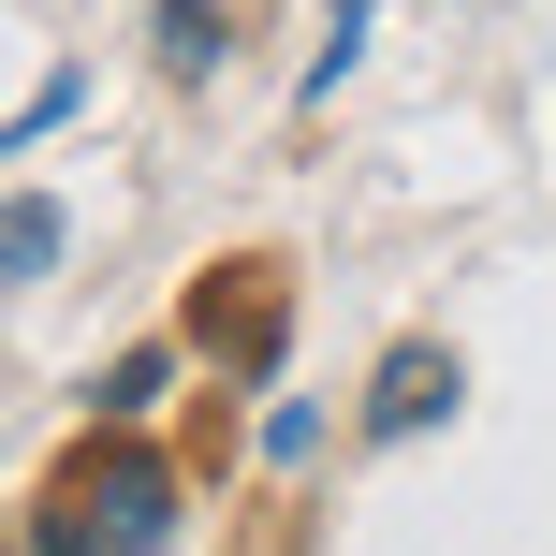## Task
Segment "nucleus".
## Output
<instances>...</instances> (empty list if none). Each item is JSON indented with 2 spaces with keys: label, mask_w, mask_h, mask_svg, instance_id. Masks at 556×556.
<instances>
[{
  "label": "nucleus",
  "mask_w": 556,
  "mask_h": 556,
  "mask_svg": "<svg viewBox=\"0 0 556 556\" xmlns=\"http://www.w3.org/2000/svg\"><path fill=\"white\" fill-rule=\"evenodd\" d=\"M176 528V483H162V454H132V440H88L74 454V483H59V513H45V556H147Z\"/></svg>",
  "instance_id": "f257e3e1"
},
{
  "label": "nucleus",
  "mask_w": 556,
  "mask_h": 556,
  "mask_svg": "<svg viewBox=\"0 0 556 556\" xmlns=\"http://www.w3.org/2000/svg\"><path fill=\"white\" fill-rule=\"evenodd\" d=\"M440 395H454V352H395L381 395H366V425H381V440H410V425H440Z\"/></svg>",
  "instance_id": "f03ea898"
},
{
  "label": "nucleus",
  "mask_w": 556,
  "mask_h": 556,
  "mask_svg": "<svg viewBox=\"0 0 556 556\" xmlns=\"http://www.w3.org/2000/svg\"><path fill=\"white\" fill-rule=\"evenodd\" d=\"M162 74H220V0H162Z\"/></svg>",
  "instance_id": "7ed1b4c3"
},
{
  "label": "nucleus",
  "mask_w": 556,
  "mask_h": 556,
  "mask_svg": "<svg viewBox=\"0 0 556 556\" xmlns=\"http://www.w3.org/2000/svg\"><path fill=\"white\" fill-rule=\"evenodd\" d=\"M59 235H74V220H59L45 191H15V205H0V264H15V278H45V264H59Z\"/></svg>",
  "instance_id": "20e7f679"
}]
</instances>
